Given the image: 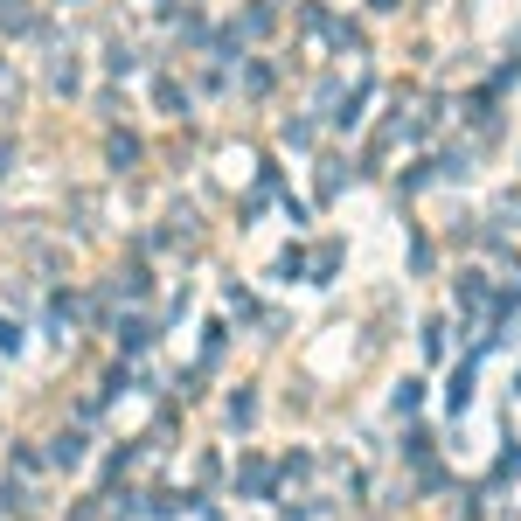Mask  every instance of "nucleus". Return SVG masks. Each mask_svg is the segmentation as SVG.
<instances>
[{"instance_id": "nucleus-1", "label": "nucleus", "mask_w": 521, "mask_h": 521, "mask_svg": "<svg viewBox=\"0 0 521 521\" xmlns=\"http://www.w3.org/2000/svg\"><path fill=\"white\" fill-rule=\"evenodd\" d=\"M49 466L77 473V466H84V431H56V438H49Z\"/></svg>"}, {"instance_id": "nucleus-2", "label": "nucleus", "mask_w": 521, "mask_h": 521, "mask_svg": "<svg viewBox=\"0 0 521 521\" xmlns=\"http://www.w3.org/2000/svg\"><path fill=\"white\" fill-rule=\"evenodd\" d=\"M105 160H112L119 174H126V167H139V139H132V132H112V139H105Z\"/></svg>"}, {"instance_id": "nucleus-3", "label": "nucleus", "mask_w": 521, "mask_h": 521, "mask_svg": "<svg viewBox=\"0 0 521 521\" xmlns=\"http://www.w3.org/2000/svg\"><path fill=\"white\" fill-rule=\"evenodd\" d=\"M153 98H160V112H174V119L188 112V91H181L174 77H160V84H153Z\"/></svg>"}, {"instance_id": "nucleus-4", "label": "nucleus", "mask_w": 521, "mask_h": 521, "mask_svg": "<svg viewBox=\"0 0 521 521\" xmlns=\"http://www.w3.org/2000/svg\"><path fill=\"white\" fill-rule=\"evenodd\" d=\"M0 28H7V35H28V28H35V14H28L21 0H0Z\"/></svg>"}, {"instance_id": "nucleus-5", "label": "nucleus", "mask_w": 521, "mask_h": 521, "mask_svg": "<svg viewBox=\"0 0 521 521\" xmlns=\"http://www.w3.org/2000/svg\"><path fill=\"white\" fill-rule=\"evenodd\" d=\"M251 417H258V396L237 390V396H230V424H251Z\"/></svg>"}, {"instance_id": "nucleus-6", "label": "nucleus", "mask_w": 521, "mask_h": 521, "mask_svg": "<svg viewBox=\"0 0 521 521\" xmlns=\"http://www.w3.org/2000/svg\"><path fill=\"white\" fill-rule=\"evenodd\" d=\"M119 341H126V348H146V341H153V327H146V320H119Z\"/></svg>"}, {"instance_id": "nucleus-7", "label": "nucleus", "mask_w": 521, "mask_h": 521, "mask_svg": "<svg viewBox=\"0 0 521 521\" xmlns=\"http://www.w3.org/2000/svg\"><path fill=\"white\" fill-rule=\"evenodd\" d=\"M459 299H466V306H487V285H480V271H466V278H459Z\"/></svg>"}, {"instance_id": "nucleus-8", "label": "nucleus", "mask_w": 521, "mask_h": 521, "mask_svg": "<svg viewBox=\"0 0 521 521\" xmlns=\"http://www.w3.org/2000/svg\"><path fill=\"white\" fill-rule=\"evenodd\" d=\"M119 292H132V299L146 292V264H126V271H119Z\"/></svg>"}, {"instance_id": "nucleus-9", "label": "nucleus", "mask_w": 521, "mask_h": 521, "mask_svg": "<svg viewBox=\"0 0 521 521\" xmlns=\"http://www.w3.org/2000/svg\"><path fill=\"white\" fill-rule=\"evenodd\" d=\"M445 396H452V410H466V396H473V369H459V376H452V390H445Z\"/></svg>"}, {"instance_id": "nucleus-10", "label": "nucleus", "mask_w": 521, "mask_h": 521, "mask_svg": "<svg viewBox=\"0 0 521 521\" xmlns=\"http://www.w3.org/2000/svg\"><path fill=\"white\" fill-rule=\"evenodd\" d=\"M334 264H341V244H320V251H313V271H320V278H327Z\"/></svg>"}, {"instance_id": "nucleus-11", "label": "nucleus", "mask_w": 521, "mask_h": 521, "mask_svg": "<svg viewBox=\"0 0 521 521\" xmlns=\"http://www.w3.org/2000/svg\"><path fill=\"white\" fill-rule=\"evenodd\" d=\"M0 348H21V327H14L7 313H0Z\"/></svg>"}, {"instance_id": "nucleus-12", "label": "nucleus", "mask_w": 521, "mask_h": 521, "mask_svg": "<svg viewBox=\"0 0 521 521\" xmlns=\"http://www.w3.org/2000/svg\"><path fill=\"white\" fill-rule=\"evenodd\" d=\"M7 167H14V139H0V174H7Z\"/></svg>"}, {"instance_id": "nucleus-13", "label": "nucleus", "mask_w": 521, "mask_h": 521, "mask_svg": "<svg viewBox=\"0 0 521 521\" xmlns=\"http://www.w3.org/2000/svg\"><path fill=\"white\" fill-rule=\"evenodd\" d=\"M376 7H403V0H376Z\"/></svg>"}]
</instances>
